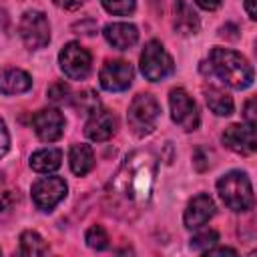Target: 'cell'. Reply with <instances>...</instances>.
Returning <instances> with one entry per match:
<instances>
[{
    "instance_id": "6da1fadb",
    "label": "cell",
    "mask_w": 257,
    "mask_h": 257,
    "mask_svg": "<svg viewBox=\"0 0 257 257\" xmlns=\"http://www.w3.org/2000/svg\"><path fill=\"white\" fill-rule=\"evenodd\" d=\"M157 175V157L151 151L131 153L110 181V191L122 203L145 205L151 199Z\"/></svg>"
},
{
    "instance_id": "7a4b0ae2",
    "label": "cell",
    "mask_w": 257,
    "mask_h": 257,
    "mask_svg": "<svg viewBox=\"0 0 257 257\" xmlns=\"http://www.w3.org/2000/svg\"><path fill=\"white\" fill-rule=\"evenodd\" d=\"M209 72L237 90L249 88L253 84V68L247 58L229 48L215 46L209 52Z\"/></svg>"
},
{
    "instance_id": "3957f363",
    "label": "cell",
    "mask_w": 257,
    "mask_h": 257,
    "mask_svg": "<svg viewBox=\"0 0 257 257\" xmlns=\"http://www.w3.org/2000/svg\"><path fill=\"white\" fill-rule=\"evenodd\" d=\"M217 191L231 211H249L255 203L251 181L241 171H229L217 181Z\"/></svg>"
},
{
    "instance_id": "277c9868",
    "label": "cell",
    "mask_w": 257,
    "mask_h": 257,
    "mask_svg": "<svg viewBox=\"0 0 257 257\" xmlns=\"http://www.w3.org/2000/svg\"><path fill=\"white\" fill-rule=\"evenodd\" d=\"M159 116H161V106L155 100V96L153 94H137L126 112L128 128L137 137H147L157 128Z\"/></svg>"
},
{
    "instance_id": "5b68a950",
    "label": "cell",
    "mask_w": 257,
    "mask_h": 257,
    "mask_svg": "<svg viewBox=\"0 0 257 257\" xmlns=\"http://www.w3.org/2000/svg\"><path fill=\"white\" fill-rule=\"evenodd\" d=\"M175 70L171 54L165 50V46L159 40H149L141 52V72L147 80L157 82L167 78Z\"/></svg>"
},
{
    "instance_id": "8992f818",
    "label": "cell",
    "mask_w": 257,
    "mask_h": 257,
    "mask_svg": "<svg viewBox=\"0 0 257 257\" xmlns=\"http://www.w3.org/2000/svg\"><path fill=\"white\" fill-rule=\"evenodd\" d=\"M20 36H22V42L26 44V48H30V50L44 48L50 40V24H48L46 14L40 10L24 12V16L20 20Z\"/></svg>"
},
{
    "instance_id": "52a82bcc",
    "label": "cell",
    "mask_w": 257,
    "mask_h": 257,
    "mask_svg": "<svg viewBox=\"0 0 257 257\" xmlns=\"http://www.w3.org/2000/svg\"><path fill=\"white\" fill-rule=\"evenodd\" d=\"M169 106H171V116L173 120L187 133L195 131L201 122L199 116V108L193 100V96H189L187 90L183 88H173L169 94Z\"/></svg>"
},
{
    "instance_id": "ba28073f",
    "label": "cell",
    "mask_w": 257,
    "mask_h": 257,
    "mask_svg": "<svg viewBox=\"0 0 257 257\" xmlns=\"http://www.w3.org/2000/svg\"><path fill=\"white\" fill-rule=\"evenodd\" d=\"M58 62H60V68L62 72L72 78V80H82L88 76L90 72V64H92V58H90V52L78 44V42H68L64 44V48L60 50L58 54Z\"/></svg>"
},
{
    "instance_id": "9c48e42d",
    "label": "cell",
    "mask_w": 257,
    "mask_h": 257,
    "mask_svg": "<svg viewBox=\"0 0 257 257\" xmlns=\"http://www.w3.org/2000/svg\"><path fill=\"white\" fill-rule=\"evenodd\" d=\"M66 197V183L60 177H42L32 185V201L40 211H52Z\"/></svg>"
},
{
    "instance_id": "30bf717a",
    "label": "cell",
    "mask_w": 257,
    "mask_h": 257,
    "mask_svg": "<svg viewBox=\"0 0 257 257\" xmlns=\"http://www.w3.org/2000/svg\"><path fill=\"white\" fill-rule=\"evenodd\" d=\"M133 66L124 60H106L100 68V86L108 92L126 90L133 82Z\"/></svg>"
},
{
    "instance_id": "8fae6325",
    "label": "cell",
    "mask_w": 257,
    "mask_h": 257,
    "mask_svg": "<svg viewBox=\"0 0 257 257\" xmlns=\"http://www.w3.org/2000/svg\"><path fill=\"white\" fill-rule=\"evenodd\" d=\"M32 128L36 137L44 143H54L62 137L64 131V116L56 108H40L32 116Z\"/></svg>"
},
{
    "instance_id": "7c38bea8",
    "label": "cell",
    "mask_w": 257,
    "mask_h": 257,
    "mask_svg": "<svg viewBox=\"0 0 257 257\" xmlns=\"http://www.w3.org/2000/svg\"><path fill=\"white\" fill-rule=\"evenodd\" d=\"M223 145L239 155H249L257 149V137L253 124H231L223 133Z\"/></svg>"
},
{
    "instance_id": "4fadbf2b",
    "label": "cell",
    "mask_w": 257,
    "mask_h": 257,
    "mask_svg": "<svg viewBox=\"0 0 257 257\" xmlns=\"http://www.w3.org/2000/svg\"><path fill=\"white\" fill-rule=\"evenodd\" d=\"M114 133H116V116L104 108L94 110L84 124V135L94 143H104Z\"/></svg>"
},
{
    "instance_id": "5bb4252c",
    "label": "cell",
    "mask_w": 257,
    "mask_h": 257,
    "mask_svg": "<svg viewBox=\"0 0 257 257\" xmlns=\"http://www.w3.org/2000/svg\"><path fill=\"white\" fill-rule=\"evenodd\" d=\"M215 215V203L209 195L201 193L197 197H193L185 209V215H183V221H185V227L187 229H199L203 227L205 223H209V219Z\"/></svg>"
},
{
    "instance_id": "9a60e30c",
    "label": "cell",
    "mask_w": 257,
    "mask_h": 257,
    "mask_svg": "<svg viewBox=\"0 0 257 257\" xmlns=\"http://www.w3.org/2000/svg\"><path fill=\"white\" fill-rule=\"evenodd\" d=\"M173 26L181 36H193L199 32V16L187 0H177L173 4Z\"/></svg>"
},
{
    "instance_id": "2e32d148",
    "label": "cell",
    "mask_w": 257,
    "mask_h": 257,
    "mask_svg": "<svg viewBox=\"0 0 257 257\" xmlns=\"http://www.w3.org/2000/svg\"><path fill=\"white\" fill-rule=\"evenodd\" d=\"M106 42L118 50H126L131 48L137 40H139V30L137 26L128 24V22H112V24H106L104 30H102Z\"/></svg>"
},
{
    "instance_id": "e0dca14e",
    "label": "cell",
    "mask_w": 257,
    "mask_h": 257,
    "mask_svg": "<svg viewBox=\"0 0 257 257\" xmlns=\"http://www.w3.org/2000/svg\"><path fill=\"white\" fill-rule=\"evenodd\" d=\"M32 86L28 72L20 68H0V92L2 94H20Z\"/></svg>"
},
{
    "instance_id": "ac0fdd59",
    "label": "cell",
    "mask_w": 257,
    "mask_h": 257,
    "mask_svg": "<svg viewBox=\"0 0 257 257\" xmlns=\"http://www.w3.org/2000/svg\"><path fill=\"white\" fill-rule=\"evenodd\" d=\"M203 94H205L207 106L217 116H229L233 112V98L225 88L215 86V84H207V86H203Z\"/></svg>"
},
{
    "instance_id": "d6986e66",
    "label": "cell",
    "mask_w": 257,
    "mask_h": 257,
    "mask_svg": "<svg viewBox=\"0 0 257 257\" xmlns=\"http://www.w3.org/2000/svg\"><path fill=\"white\" fill-rule=\"evenodd\" d=\"M68 163H70V171L76 177H84L94 167V153L88 145H82V143L72 145L70 153H68Z\"/></svg>"
},
{
    "instance_id": "ffe728a7",
    "label": "cell",
    "mask_w": 257,
    "mask_h": 257,
    "mask_svg": "<svg viewBox=\"0 0 257 257\" xmlns=\"http://www.w3.org/2000/svg\"><path fill=\"white\" fill-rule=\"evenodd\" d=\"M60 165H62V153H60V149H54V147L38 149L30 157V167L36 173H52Z\"/></svg>"
},
{
    "instance_id": "44dd1931",
    "label": "cell",
    "mask_w": 257,
    "mask_h": 257,
    "mask_svg": "<svg viewBox=\"0 0 257 257\" xmlns=\"http://www.w3.org/2000/svg\"><path fill=\"white\" fill-rule=\"evenodd\" d=\"M20 253L26 257L44 255V253H48V245L36 231H24L20 235Z\"/></svg>"
},
{
    "instance_id": "7402d4cb",
    "label": "cell",
    "mask_w": 257,
    "mask_h": 257,
    "mask_svg": "<svg viewBox=\"0 0 257 257\" xmlns=\"http://www.w3.org/2000/svg\"><path fill=\"white\" fill-rule=\"evenodd\" d=\"M72 104L76 106V110L84 112V114H92L94 110L100 108V100H98V94L94 90H82L74 96Z\"/></svg>"
},
{
    "instance_id": "603a6c76",
    "label": "cell",
    "mask_w": 257,
    "mask_h": 257,
    "mask_svg": "<svg viewBox=\"0 0 257 257\" xmlns=\"http://www.w3.org/2000/svg\"><path fill=\"white\" fill-rule=\"evenodd\" d=\"M84 241H86V245L90 247V249H94V251H102V249H106L108 247V233L100 227V225H92L88 231H86V235H84Z\"/></svg>"
},
{
    "instance_id": "cb8c5ba5",
    "label": "cell",
    "mask_w": 257,
    "mask_h": 257,
    "mask_svg": "<svg viewBox=\"0 0 257 257\" xmlns=\"http://www.w3.org/2000/svg\"><path fill=\"white\" fill-rule=\"evenodd\" d=\"M217 241H219V233H217L215 229H205V231H199L197 235H193V239H191V249L205 253L207 249L215 247Z\"/></svg>"
},
{
    "instance_id": "d4e9b609",
    "label": "cell",
    "mask_w": 257,
    "mask_h": 257,
    "mask_svg": "<svg viewBox=\"0 0 257 257\" xmlns=\"http://www.w3.org/2000/svg\"><path fill=\"white\" fill-rule=\"evenodd\" d=\"M102 8L110 14H116V16H126L135 10L137 6V0H100Z\"/></svg>"
},
{
    "instance_id": "484cf974",
    "label": "cell",
    "mask_w": 257,
    "mask_h": 257,
    "mask_svg": "<svg viewBox=\"0 0 257 257\" xmlns=\"http://www.w3.org/2000/svg\"><path fill=\"white\" fill-rule=\"evenodd\" d=\"M48 98L52 100V102H64L66 98H68V94H70V88H68V84H64V82H56V84H52L50 88H48Z\"/></svg>"
},
{
    "instance_id": "4316f807",
    "label": "cell",
    "mask_w": 257,
    "mask_h": 257,
    "mask_svg": "<svg viewBox=\"0 0 257 257\" xmlns=\"http://www.w3.org/2000/svg\"><path fill=\"white\" fill-rule=\"evenodd\" d=\"M193 165H195V169L197 171H207L209 169V165H211V161H209V151L207 149H197L195 153H193Z\"/></svg>"
},
{
    "instance_id": "83f0119b",
    "label": "cell",
    "mask_w": 257,
    "mask_h": 257,
    "mask_svg": "<svg viewBox=\"0 0 257 257\" xmlns=\"http://www.w3.org/2000/svg\"><path fill=\"white\" fill-rule=\"evenodd\" d=\"M8 147H10V135H8L6 122L0 118V159L8 153Z\"/></svg>"
},
{
    "instance_id": "f1b7e54d",
    "label": "cell",
    "mask_w": 257,
    "mask_h": 257,
    "mask_svg": "<svg viewBox=\"0 0 257 257\" xmlns=\"http://www.w3.org/2000/svg\"><path fill=\"white\" fill-rule=\"evenodd\" d=\"M243 116H245V122H247V124H253V126H255V98H249V100L245 102Z\"/></svg>"
},
{
    "instance_id": "f546056e",
    "label": "cell",
    "mask_w": 257,
    "mask_h": 257,
    "mask_svg": "<svg viewBox=\"0 0 257 257\" xmlns=\"http://www.w3.org/2000/svg\"><path fill=\"white\" fill-rule=\"evenodd\" d=\"M56 6H60V8H64V10H76V8H80L86 0H52Z\"/></svg>"
},
{
    "instance_id": "4dcf8cb0",
    "label": "cell",
    "mask_w": 257,
    "mask_h": 257,
    "mask_svg": "<svg viewBox=\"0 0 257 257\" xmlns=\"http://www.w3.org/2000/svg\"><path fill=\"white\" fill-rule=\"evenodd\" d=\"M12 207H14V197H12V193H10V191H6V193L0 197V213L10 211Z\"/></svg>"
},
{
    "instance_id": "1f68e13d",
    "label": "cell",
    "mask_w": 257,
    "mask_h": 257,
    "mask_svg": "<svg viewBox=\"0 0 257 257\" xmlns=\"http://www.w3.org/2000/svg\"><path fill=\"white\" fill-rule=\"evenodd\" d=\"M205 255H237V251L235 249H229V247H211V249H207L205 251Z\"/></svg>"
},
{
    "instance_id": "d6a6232c",
    "label": "cell",
    "mask_w": 257,
    "mask_h": 257,
    "mask_svg": "<svg viewBox=\"0 0 257 257\" xmlns=\"http://www.w3.org/2000/svg\"><path fill=\"white\" fill-rule=\"evenodd\" d=\"M197 6H201L203 10H217L221 6V0H195Z\"/></svg>"
},
{
    "instance_id": "836d02e7",
    "label": "cell",
    "mask_w": 257,
    "mask_h": 257,
    "mask_svg": "<svg viewBox=\"0 0 257 257\" xmlns=\"http://www.w3.org/2000/svg\"><path fill=\"white\" fill-rule=\"evenodd\" d=\"M245 10H247V14H249V18H251V20H255V18H257L255 0H245Z\"/></svg>"
},
{
    "instance_id": "e575fe53",
    "label": "cell",
    "mask_w": 257,
    "mask_h": 257,
    "mask_svg": "<svg viewBox=\"0 0 257 257\" xmlns=\"http://www.w3.org/2000/svg\"><path fill=\"white\" fill-rule=\"evenodd\" d=\"M0 183H2V173H0Z\"/></svg>"
}]
</instances>
